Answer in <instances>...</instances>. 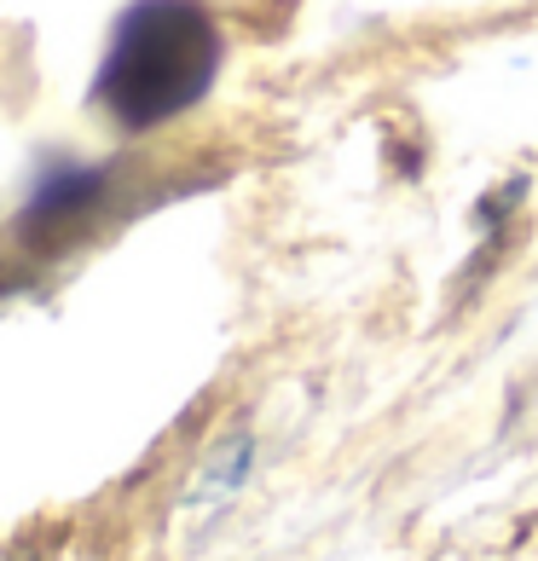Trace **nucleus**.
Returning a JSON list of instances; mask_svg holds the SVG:
<instances>
[{
  "label": "nucleus",
  "instance_id": "obj_1",
  "mask_svg": "<svg viewBox=\"0 0 538 561\" xmlns=\"http://www.w3.org/2000/svg\"><path fill=\"white\" fill-rule=\"evenodd\" d=\"M220 30L203 0H134L116 18L105 65L93 76V105L122 134H151L215 88Z\"/></svg>",
  "mask_w": 538,
  "mask_h": 561
},
{
  "label": "nucleus",
  "instance_id": "obj_2",
  "mask_svg": "<svg viewBox=\"0 0 538 561\" xmlns=\"http://www.w3.org/2000/svg\"><path fill=\"white\" fill-rule=\"evenodd\" d=\"M93 197H99V180H93V174H65V180H53L47 192L30 203L24 232H47V226H58V220H76Z\"/></svg>",
  "mask_w": 538,
  "mask_h": 561
}]
</instances>
